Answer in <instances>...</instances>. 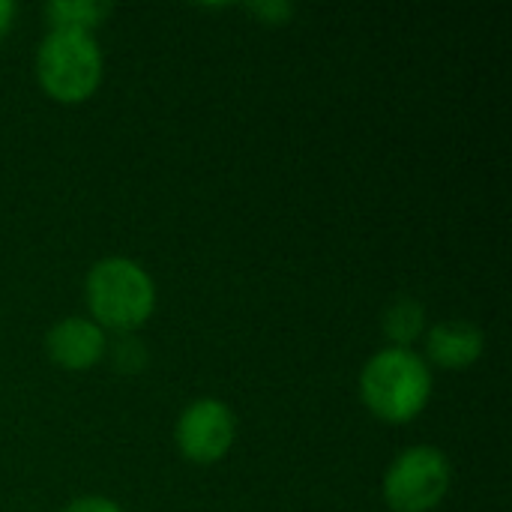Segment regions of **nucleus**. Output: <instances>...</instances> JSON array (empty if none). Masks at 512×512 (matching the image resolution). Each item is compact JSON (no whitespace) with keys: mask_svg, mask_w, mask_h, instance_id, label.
Instances as JSON below:
<instances>
[{"mask_svg":"<svg viewBox=\"0 0 512 512\" xmlns=\"http://www.w3.org/2000/svg\"><path fill=\"white\" fill-rule=\"evenodd\" d=\"M423 324H426V312L411 297L396 300L384 315V333L396 342L393 348H408L411 342H417L423 333Z\"/></svg>","mask_w":512,"mask_h":512,"instance_id":"1a4fd4ad","label":"nucleus"},{"mask_svg":"<svg viewBox=\"0 0 512 512\" xmlns=\"http://www.w3.org/2000/svg\"><path fill=\"white\" fill-rule=\"evenodd\" d=\"M237 435V420L231 408L219 399H198L192 402L177 420V447L195 465L219 462Z\"/></svg>","mask_w":512,"mask_h":512,"instance_id":"39448f33","label":"nucleus"},{"mask_svg":"<svg viewBox=\"0 0 512 512\" xmlns=\"http://www.w3.org/2000/svg\"><path fill=\"white\" fill-rule=\"evenodd\" d=\"M45 348L51 363L69 372L90 369L105 354V333L96 321L87 318H63L45 336Z\"/></svg>","mask_w":512,"mask_h":512,"instance_id":"423d86ee","label":"nucleus"},{"mask_svg":"<svg viewBox=\"0 0 512 512\" xmlns=\"http://www.w3.org/2000/svg\"><path fill=\"white\" fill-rule=\"evenodd\" d=\"M45 15L51 21V30L90 33L111 15V6L96 3V0H57V3L45 6Z\"/></svg>","mask_w":512,"mask_h":512,"instance_id":"6e6552de","label":"nucleus"},{"mask_svg":"<svg viewBox=\"0 0 512 512\" xmlns=\"http://www.w3.org/2000/svg\"><path fill=\"white\" fill-rule=\"evenodd\" d=\"M63 512H123L111 498H99V495H90V498H75L72 504H66Z\"/></svg>","mask_w":512,"mask_h":512,"instance_id":"9b49d317","label":"nucleus"},{"mask_svg":"<svg viewBox=\"0 0 512 512\" xmlns=\"http://www.w3.org/2000/svg\"><path fill=\"white\" fill-rule=\"evenodd\" d=\"M450 462L438 447H408L384 477V501L393 512L435 510L450 489Z\"/></svg>","mask_w":512,"mask_h":512,"instance_id":"20e7f679","label":"nucleus"},{"mask_svg":"<svg viewBox=\"0 0 512 512\" xmlns=\"http://www.w3.org/2000/svg\"><path fill=\"white\" fill-rule=\"evenodd\" d=\"M429 357L441 369H468L480 360L486 348V336L480 327L468 321H444L429 333Z\"/></svg>","mask_w":512,"mask_h":512,"instance_id":"0eeeda50","label":"nucleus"},{"mask_svg":"<svg viewBox=\"0 0 512 512\" xmlns=\"http://www.w3.org/2000/svg\"><path fill=\"white\" fill-rule=\"evenodd\" d=\"M249 12L264 18V24H285L294 9L288 3H255V6H249Z\"/></svg>","mask_w":512,"mask_h":512,"instance_id":"9d476101","label":"nucleus"},{"mask_svg":"<svg viewBox=\"0 0 512 512\" xmlns=\"http://www.w3.org/2000/svg\"><path fill=\"white\" fill-rule=\"evenodd\" d=\"M87 306L99 327L138 330L156 306V288L147 270L129 258H102L87 273Z\"/></svg>","mask_w":512,"mask_h":512,"instance_id":"f03ea898","label":"nucleus"},{"mask_svg":"<svg viewBox=\"0 0 512 512\" xmlns=\"http://www.w3.org/2000/svg\"><path fill=\"white\" fill-rule=\"evenodd\" d=\"M360 396L378 420L408 423L432 396L429 366L411 348H387L366 363L360 375Z\"/></svg>","mask_w":512,"mask_h":512,"instance_id":"f257e3e1","label":"nucleus"},{"mask_svg":"<svg viewBox=\"0 0 512 512\" xmlns=\"http://www.w3.org/2000/svg\"><path fill=\"white\" fill-rule=\"evenodd\" d=\"M12 18H15V3L0 0V39H3V33L12 27Z\"/></svg>","mask_w":512,"mask_h":512,"instance_id":"f8f14e48","label":"nucleus"},{"mask_svg":"<svg viewBox=\"0 0 512 512\" xmlns=\"http://www.w3.org/2000/svg\"><path fill=\"white\" fill-rule=\"evenodd\" d=\"M36 78L42 90L66 105L84 102L102 81V51L90 33L51 30L36 54Z\"/></svg>","mask_w":512,"mask_h":512,"instance_id":"7ed1b4c3","label":"nucleus"}]
</instances>
